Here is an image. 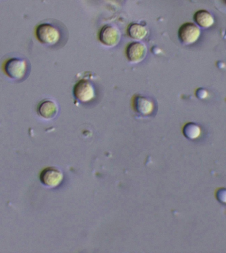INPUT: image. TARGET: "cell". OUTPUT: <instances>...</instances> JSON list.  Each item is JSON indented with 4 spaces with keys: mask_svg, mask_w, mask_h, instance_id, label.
<instances>
[{
    "mask_svg": "<svg viewBox=\"0 0 226 253\" xmlns=\"http://www.w3.org/2000/svg\"><path fill=\"white\" fill-rule=\"evenodd\" d=\"M200 35L199 28L193 23L184 24L178 30V39L180 42L186 45L195 42L199 38Z\"/></svg>",
    "mask_w": 226,
    "mask_h": 253,
    "instance_id": "obj_6",
    "label": "cell"
},
{
    "mask_svg": "<svg viewBox=\"0 0 226 253\" xmlns=\"http://www.w3.org/2000/svg\"><path fill=\"white\" fill-rule=\"evenodd\" d=\"M1 69L6 76L16 83H22L29 77L31 65L27 57L19 55H9L3 59Z\"/></svg>",
    "mask_w": 226,
    "mask_h": 253,
    "instance_id": "obj_2",
    "label": "cell"
},
{
    "mask_svg": "<svg viewBox=\"0 0 226 253\" xmlns=\"http://www.w3.org/2000/svg\"><path fill=\"white\" fill-rule=\"evenodd\" d=\"M146 45L140 42L129 44L126 49V56L131 63H138L144 60L147 55Z\"/></svg>",
    "mask_w": 226,
    "mask_h": 253,
    "instance_id": "obj_8",
    "label": "cell"
},
{
    "mask_svg": "<svg viewBox=\"0 0 226 253\" xmlns=\"http://www.w3.org/2000/svg\"><path fill=\"white\" fill-rule=\"evenodd\" d=\"M134 112L139 116L150 117L154 116L157 110L156 102L150 97L136 95L132 101Z\"/></svg>",
    "mask_w": 226,
    "mask_h": 253,
    "instance_id": "obj_3",
    "label": "cell"
},
{
    "mask_svg": "<svg viewBox=\"0 0 226 253\" xmlns=\"http://www.w3.org/2000/svg\"><path fill=\"white\" fill-rule=\"evenodd\" d=\"M128 33L129 37L137 41L144 39L148 35V30L144 26L140 24H132L128 27Z\"/></svg>",
    "mask_w": 226,
    "mask_h": 253,
    "instance_id": "obj_10",
    "label": "cell"
},
{
    "mask_svg": "<svg viewBox=\"0 0 226 253\" xmlns=\"http://www.w3.org/2000/svg\"><path fill=\"white\" fill-rule=\"evenodd\" d=\"M201 133V129L197 125L193 123H188L183 128V134L186 138L190 140L197 138Z\"/></svg>",
    "mask_w": 226,
    "mask_h": 253,
    "instance_id": "obj_12",
    "label": "cell"
},
{
    "mask_svg": "<svg viewBox=\"0 0 226 253\" xmlns=\"http://www.w3.org/2000/svg\"><path fill=\"white\" fill-rule=\"evenodd\" d=\"M194 20L196 23L204 28L210 27L214 23V19L211 14L205 10H200L194 15Z\"/></svg>",
    "mask_w": 226,
    "mask_h": 253,
    "instance_id": "obj_11",
    "label": "cell"
},
{
    "mask_svg": "<svg viewBox=\"0 0 226 253\" xmlns=\"http://www.w3.org/2000/svg\"><path fill=\"white\" fill-rule=\"evenodd\" d=\"M41 181L44 185L48 187H56L62 181V172L55 167H50L44 169L41 174Z\"/></svg>",
    "mask_w": 226,
    "mask_h": 253,
    "instance_id": "obj_7",
    "label": "cell"
},
{
    "mask_svg": "<svg viewBox=\"0 0 226 253\" xmlns=\"http://www.w3.org/2000/svg\"><path fill=\"white\" fill-rule=\"evenodd\" d=\"M38 41L51 49H59L66 43L68 39L67 28L60 21L46 19L40 22L36 27Z\"/></svg>",
    "mask_w": 226,
    "mask_h": 253,
    "instance_id": "obj_1",
    "label": "cell"
},
{
    "mask_svg": "<svg viewBox=\"0 0 226 253\" xmlns=\"http://www.w3.org/2000/svg\"><path fill=\"white\" fill-rule=\"evenodd\" d=\"M218 201L222 204H226V189H220L216 192Z\"/></svg>",
    "mask_w": 226,
    "mask_h": 253,
    "instance_id": "obj_13",
    "label": "cell"
},
{
    "mask_svg": "<svg viewBox=\"0 0 226 253\" xmlns=\"http://www.w3.org/2000/svg\"><path fill=\"white\" fill-rule=\"evenodd\" d=\"M73 96L81 103H87L92 100L95 96V87L92 83L86 79L77 82L73 88Z\"/></svg>",
    "mask_w": 226,
    "mask_h": 253,
    "instance_id": "obj_4",
    "label": "cell"
},
{
    "mask_svg": "<svg viewBox=\"0 0 226 253\" xmlns=\"http://www.w3.org/2000/svg\"><path fill=\"white\" fill-rule=\"evenodd\" d=\"M37 112L39 116L45 120H52L58 112V106L55 101L44 100L38 106Z\"/></svg>",
    "mask_w": 226,
    "mask_h": 253,
    "instance_id": "obj_9",
    "label": "cell"
},
{
    "mask_svg": "<svg viewBox=\"0 0 226 253\" xmlns=\"http://www.w3.org/2000/svg\"><path fill=\"white\" fill-rule=\"evenodd\" d=\"M120 32L118 28L111 25H105L99 33V41L109 47H114L120 41Z\"/></svg>",
    "mask_w": 226,
    "mask_h": 253,
    "instance_id": "obj_5",
    "label": "cell"
}]
</instances>
